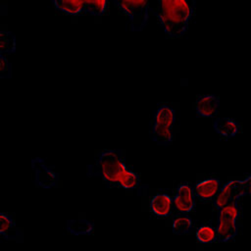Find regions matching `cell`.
Masks as SVG:
<instances>
[{
    "label": "cell",
    "mask_w": 251,
    "mask_h": 251,
    "mask_svg": "<svg viewBox=\"0 0 251 251\" xmlns=\"http://www.w3.org/2000/svg\"><path fill=\"white\" fill-rule=\"evenodd\" d=\"M223 185L220 178L209 176L194 185V194L201 201H214Z\"/></svg>",
    "instance_id": "cell-9"
},
{
    "label": "cell",
    "mask_w": 251,
    "mask_h": 251,
    "mask_svg": "<svg viewBox=\"0 0 251 251\" xmlns=\"http://www.w3.org/2000/svg\"><path fill=\"white\" fill-rule=\"evenodd\" d=\"M151 213L159 218H167L174 212V200L172 195L167 191L157 192L149 202Z\"/></svg>",
    "instance_id": "cell-10"
},
{
    "label": "cell",
    "mask_w": 251,
    "mask_h": 251,
    "mask_svg": "<svg viewBox=\"0 0 251 251\" xmlns=\"http://www.w3.org/2000/svg\"><path fill=\"white\" fill-rule=\"evenodd\" d=\"M89 177H100L113 188L137 190L142 185L137 173L126 162L122 149H103L86 168Z\"/></svg>",
    "instance_id": "cell-1"
},
{
    "label": "cell",
    "mask_w": 251,
    "mask_h": 251,
    "mask_svg": "<svg viewBox=\"0 0 251 251\" xmlns=\"http://www.w3.org/2000/svg\"><path fill=\"white\" fill-rule=\"evenodd\" d=\"M240 128V124L231 118H217L214 122V129L225 138L235 136Z\"/></svg>",
    "instance_id": "cell-13"
},
{
    "label": "cell",
    "mask_w": 251,
    "mask_h": 251,
    "mask_svg": "<svg viewBox=\"0 0 251 251\" xmlns=\"http://www.w3.org/2000/svg\"><path fill=\"white\" fill-rule=\"evenodd\" d=\"M53 7L67 15L78 16L84 14L83 0H52Z\"/></svg>",
    "instance_id": "cell-14"
},
{
    "label": "cell",
    "mask_w": 251,
    "mask_h": 251,
    "mask_svg": "<svg viewBox=\"0 0 251 251\" xmlns=\"http://www.w3.org/2000/svg\"><path fill=\"white\" fill-rule=\"evenodd\" d=\"M113 3L126 16L131 30L141 31L146 26L150 5L148 0H114Z\"/></svg>",
    "instance_id": "cell-5"
},
{
    "label": "cell",
    "mask_w": 251,
    "mask_h": 251,
    "mask_svg": "<svg viewBox=\"0 0 251 251\" xmlns=\"http://www.w3.org/2000/svg\"><path fill=\"white\" fill-rule=\"evenodd\" d=\"M241 221V207L239 200L218 210L217 233L218 241L226 242L235 237Z\"/></svg>",
    "instance_id": "cell-4"
},
{
    "label": "cell",
    "mask_w": 251,
    "mask_h": 251,
    "mask_svg": "<svg viewBox=\"0 0 251 251\" xmlns=\"http://www.w3.org/2000/svg\"><path fill=\"white\" fill-rule=\"evenodd\" d=\"M0 77L1 78L12 77V64L4 54L0 55Z\"/></svg>",
    "instance_id": "cell-19"
},
{
    "label": "cell",
    "mask_w": 251,
    "mask_h": 251,
    "mask_svg": "<svg viewBox=\"0 0 251 251\" xmlns=\"http://www.w3.org/2000/svg\"><path fill=\"white\" fill-rule=\"evenodd\" d=\"M220 107V97L214 94H201L196 97V113L203 118H214Z\"/></svg>",
    "instance_id": "cell-11"
},
{
    "label": "cell",
    "mask_w": 251,
    "mask_h": 251,
    "mask_svg": "<svg viewBox=\"0 0 251 251\" xmlns=\"http://www.w3.org/2000/svg\"><path fill=\"white\" fill-rule=\"evenodd\" d=\"M173 232L175 234H185L193 227V222L188 215H177L173 221Z\"/></svg>",
    "instance_id": "cell-17"
},
{
    "label": "cell",
    "mask_w": 251,
    "mask_h": 251,
    "mask_svg": "<svg viewBox=\"0 0 251 251\" xmlns=\"http://www.w3.org/2000/svg\"><path fill=\"white\" fill-rule=\"evenodd\" d=\"M176 121V113L173 104L169 102H161L154 110L150 136L151 139L160 146L170 145L175 136V126Z\"/></svg>",
    "instance_id": "cell-3"
},
{
    "label": "cell",
    "mask_w": 251,
    "mask_h": 251,
    "mask_svg": "<svg viewBox=\"0 0 251 251\" xmlns=\"http://www.w3.org/2000/svg\"><path fill=\"white\" fill-rule=\"evenodd\" d=\"M16 50V36L12 31H0V53L9 54Z\"/></svg>",
    "instance_id": "cell-18"
},
{
    "label": "cell",
    "mask_w": 251,
    "mask_h": 251,
    "mask_svg": "<svg viewBox=\"0 0 251 251\" xmlns=\"http://www.w3.org/2000/svg\"><path fill=\"white\" fill-rule=\"evenodd\" d=\"M242 196H245L242 180H230L223 185L220 193L213 201V204L217 210H220L228 204L239 200Z\"/></svg>",
    "instance_id": "cell-8"
},
{
    "label": "cell",
    "mask_w": 251,
    "mask_h": 251,
    "mask_svg": "<svg viewBox=\"0 0 251 251\" xmlns=\"http://www.w3.org/2000/svg\"><path fill=\"white\" fill-rule=\"evenodd\" d=\"M243 184V190H244V195H249L251 196V176H247L245 179L242 180Z\"/></svg>",
    "instance_id": "cell-20"
},
{
    "label": "cell",
    "mask_w": 251,
    "mask_h": 251,
    "mask_svg": "<svg viewBox=\"0 0 251 251\" xmlns=\"http://www.w3.org/2000/svg\"><path fill=\"white\" fill-rule=\"evenodd\" d=\"M196 238L201 243H213L218 240L217 228L211 224H204L196 230Z\"/></svg>",
    "instance_id": "cell-16"
},
{
    "label": "cell",
    "mask_w": 251,
    "mask_h": 251,
    "mask_svg": "<svg viewBox=\"0 0 251 251\" xmlns=\"http://www.w3.org/2000/svg\"><path fill=\"white\" fill-rule=\"evenodd\" d=\"M174 200V212L176 215H188L195 206L194 185L190 182H182L177 185Z\"/></svg>",
    "instance_id": "cell-7"
},
{
    "label": "cell",
    "mask_w": 251,
    "mask_h": 251,
    "mask_svg": "<svg viewBox=\"0 0 251 251\" xmlns=\"http://www.w3.org/2000/svg\"><path fill=\"white\" fill-rule=\"evenodd\" d=\"M31 169L34 173V182L37 186L51 188L59 180V175L52 166H49L41 157H35L31 160Z\"/></svg>",
    "instance_id": "cell-6"
},
{
    "label": "cell",
    "mask_w": 251,
    "mask_h": 251,
    "mask_svg": "<svg viewBox=\"0 0 251 251\" xmlns=\"http://www.w3.org/2000/svg\"><path fill=\"white\" fill-rule=\"evenodd\" d=\"M195 6L193 0H158L152 10L165 33L177 38L186 32Z\"/></svg>",
    "instance_id": "cell-2"
},
{
    "label": "cell",
    "mask_w": 251,
    "mask_h": 251,
    "mask_svg": "<svg viewBox=\"0 0 251 251\" xmlns=\"http://www.w3.org/2000/svg\"><path fill=\"white\" fill-rule=\"evenodd\" d=\"M109 8V1L107 0H83L84 14L92 16H102Z\"/></svg>",
    "instance_id": "cell-15"
},
{
    "label": "cell",
    "mask_w": 251,
    "mask_h": 251,
    "mask_svg": "<svg viewBox=\"0 0 251 251\" xmlns=\"http://www.w3.org/2000/svg\"><path fill=\"white\" fill-rule=\"evenodd\" d=\"M0 233L2 237L7 240H13L17 242L23 241V233L16 226L14 218L7 213H1L0 215Z\"/></svg>",
    "instance_id": "cell-12"
}]
</instances>
